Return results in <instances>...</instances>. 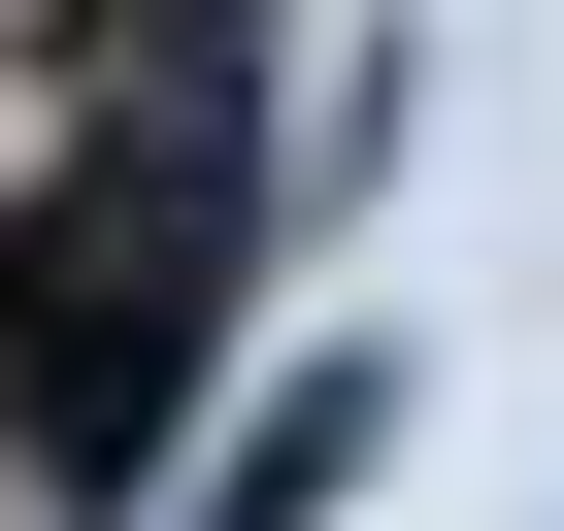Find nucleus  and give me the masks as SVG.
I'll list each match as a JSON object with an SVG mask.
<instances>
[{
  "label": "nucleus",
  "mask_w": 564,
  "mask_h": 531,
  "mask_svg": "<svg viewBox=\"0 0 564 531\" xmlns=\"http://www.w3.org/2000/svg\"><path fill=\"white\" fill-rule=\"evenodd\" d=\"M133 34H166V100L34 199V465H67V498H133V465L199 432L232 232H265V166H232V0H133Z\"/></svg>",
  "instance_id": "f257e3e1"
},
{
  "label": "nucleus",
  "mask_w": 564,
  "mask_h": 531,
  "mask_svg": "<svg viewBox=\"0 0 564 531\" xmlns=\"http://www.w3.org/2000/svg\"><path fill=\"white\" fill-rule=\"evenodd\" d=\"M366 465H399V366H265V399L199 432V531H333Z\"/></svg>",
  "instance_id": "f03ea898"
}]
</instances>
